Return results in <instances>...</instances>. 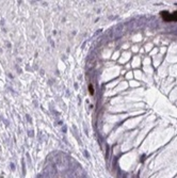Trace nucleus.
I'll list each match as a JSON object with an SVG mask.
<instances>
[{
	"label": "nucleus",
	"mask_w": 177,
	"mask_h": 178,
	"mask_svg": "<svg viewBox=\"0 0 177 178\" xmlns=\"http://www.w3.org/2000/svg\"><path fill=\"white\" fill-rule=\"evenodd\" d=\"M161 16L166 21H177V12L175 13H169V12H162Z\"/></svg>",
	"instance_id": "nucleus-1"
}]
</instances>
